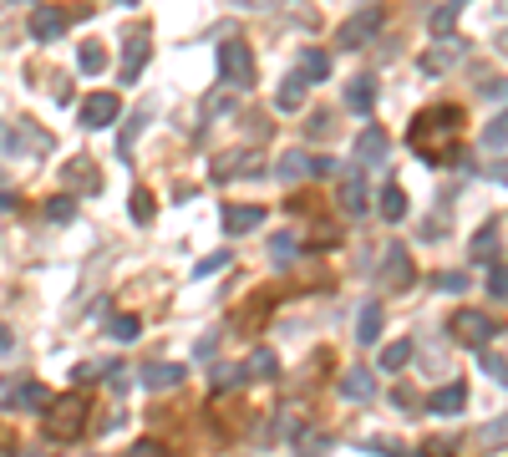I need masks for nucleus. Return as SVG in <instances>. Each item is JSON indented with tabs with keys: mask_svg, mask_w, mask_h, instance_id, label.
<instances>
[{
	"mask_svg": "<svg viewBox=\"0 0 508 457\" xmlns=\"http://www.w3.org/2000/svg\"><path fill=\"white\" fill-rule=\"evenodd\" d=\"M224 265H229V250H224V254H208L204 265H199V275H214V269H224Z\"/></svg>",
	"mask_w": 508,
	"mask_h": 457,
	"instance_id": "obj_40",
	"label": "nucleus"
},
{
	"mask_svg": "<svg viewBox=\"0 0 508 457\" xmlns=\"http://www.w3.org/2000/svg\"><path fill=\"white\" fill-rule=\"evenodd\" d=\"M377 208L386 214V224H402V219H407V193H402L397 183H386V189H381V199H377Z\"/></svg>",
	"mask_w": 508,
	"mask_h": 457,
	"instance_id": "obj_23",
	"label": "nucleus"
},
{
	"mask_svg": "<svg viewBox=\"0 0 508 457\" xmlns=\"http://www.w3.org/2000/svg\"><path fill=\"white\" fill-rule=\"evenodd\" d=\"M381 26H386V11H381V5H361V11H356V16H346V26H341V47H346V51L371 47Z\"/></svg>",
	"mask_w": 508,
	"mask_h": 457,
	"instance_id": "obj_4",
	"label": "nucleus"
},
{
	"mask_svg": "<svg viewBox=\"0 0 508 457\" xmlns=\"http://www.w3.org/2000/svg\"><path fill=\"white\" fill-rule=\"evenodd\" d=\"M77 66H81V72H92V77H97V72L107 66V51H102V41H87V47L77 51Z\"/></svg>",
	"mask_w": 508,
	"mask_h": 457,
	"instance_id": "obj_29",
	"label": "nucleus"
},
{
	"mask_svg": "<svg viewBox=\"0 0 508 457\" xmlns=\"http://www.w3.org/2000/svg\"><path fill=\"white\" fill-rule=\"evenodd\" d=\"M301 77L305 81H326V77H331V56H326V51H305Z\"/></svg>",
	"mask_w": 508,
	"mask_h": 457,
	"instance_id": "obj_25",
	"label": "nucleus"
},
{
	"mask_svg": "<svg viewBox=\"0 0 508 457\" xmlns=\"http://www.w3.org/2000/svg\"><path fill=\"white\" fill-rule=\"evenodd\" d=\"M462 5H468V0H447L443 11L432 16V31H437V36H447V31H453V26H458V16H462Z\"/></svg>",
	"mask_w": 508,
	"mask_h": 457,
	"instance_id": "obj_30",
	"label": "nucleus"
},
{
	"mask_svg": "<svg viewBox=\"0 0 508 457\" xmlns=\"http://www.w3.org/2000/svg\"><path fill=\"white\" fill-rule=\"evenodd\" d=\"M5 148H21V138H16V132H11L5 123H0V153H5Z\"/></svg>",
	"mask_w": 508,
	"mask_h": 457,
	"instance_id": "obj_44",
	"label": "nucleus"
},
{
	"mask_svg": "<svg viewBox=\"0 0 508 457\" xmlns=\"http://www.w3.org/2000/svg\"><path fill=\"white\" fill-rule=\"evenodd\" d=\"M483 148H508V112H498V117L483 127Z\"/></svg>",
	"mask_w": 508,
	"mask_h": 457,
	"instance_id": "obj_33",
	"label": "nucleus"
},
{
	"mask_svg": "<svg viewBox=\"0 0 508 457\" xmlns=\"http://www.w3.org/2000/svg\"><path fill=\"white\" fill-rule=\"evenodd\" d=\"M275 371H280L275 351H254L250 361H244V381H275Z\"/></svg>",
	"mask_w": 508,
	"mask_h": 457,
	"instance_id": "obj_22",
	"label": "nucleus"
},
{
	"mask_svg": "<svg viewBox=\"0 0 508 457\" xmlns=\"http://www.w3.org/2000/svg\"><path fill=\"white\" fill-rule=\"evenodd\" d=\"M143 66H148V36H127V47H123V87H132Z\"/></svg>",
	"mask_w": 508,
	"mask_h": 457,
	"instance_id": "obj_16",
	"label": "nucleus"
},
{
	"mask_svg": "<svg viewBox=\"0 0 508 457\" xmlns=\"http://www.w3.org/2000/svg\"><path fill=\"white\" fill-rule=\"evenodd\" d=\"M239 381H244V366H219V371H214V386H239Z\"/></svg>",
	"mask_w": 508,
	"mask_h": 457,
	"instance_id": "obj_39",
	"label": "nucleus"
},
{
	"mask_svg": "<svg viewBox=\"0 0 508 457\" xmlns=\"http://www.w3.org/2000/svg\"><path fill=\"white\" fill-rule=\"evenodd\" d=\"M138 331H143V326H138V316H112V335H117V341H132Z\"/></svg>",
	"mask_w": 508,
	"mask_h": 457,
	"instance_id": "obj_37",
	"label": "nucleus"
},
{
	"mask_svg": "<svg viewBox=\"0 0 508 457\" xmlns=\"http://www.w3.org/2000/svg\"><path fill=\"white\" fill-rule=\"evenodd\" d=\"M305 87H310V81H305L301 72H295V77H285V81H280V92H275V102H280V112H301V107H305Z\"/></svg>",
	"mask_w": 508,
	"mask_h": 457,
	"instance_id": "obj_21",
	"label": "nucleus"
},
{
	"mask_svg": "<svg viewBox=\"0 0 508 457\" xmlns=\"http://www.w3.org/2000/svg\"><path fill=\"white\" fill-rule=\"evenodd\" d=\"M356 341H361V346H377L381 341V305L377 300L361 305V316H356Z\"/></svg>",
	"mask_w": 508,
	"mask_h": 457,
	"instance_id": "obj_20",
	"label": "nucleus"
},
{
	"mask_svg": "<svg viewBox=\"0 0 508 457\" xmlns=\"http://www.w3.org/2000/svg\"><path fill=\"white\" fill-rule=\"evenodd\" d=\"M462 407H468V386H462V381H447V386H437V392L428 396L432 417H458Z\"/></svg>",
	"mask_w": 508,
	"mask_h": 457,
	"instance_id": "obj_10",
	"label": "nucleus"
},
{
	"mask_svg": "<svg viewBox=\"0 0 508 457\" xmlns=\"http://www.w3.org/2000/svg\"><path fill=\"white\" fill-rule=\"evenodd\" d=\"M498 437H508V422H493L488 432H483V442H498Z\"/></svg>",
	"mask_w": 508,
	"mask_h": 457,
	"instance_id": "obj_45",
	"label": "nucleus"
},
{
	"mask_svg": "<svg viewBox=\"0 0 508 457\" xmlns=\"http://www.w3.org/2000/svg\"><path fill=\"white\" fill-rule=\"evenodd\" d=\"M219 224H224V234H250V229L265 224V208H259V204H224L219 208Z\"/></svg>",
	"mask_w": 508,
	"mask_h": 457,
	"instance_id": "obj_8",
	"label": "nucleus"
},
{
	"mask_svg": "<svg viewBox=\"0 0 508 457\" xmlns=\"http://www.w3.org/2000/svg\"><path fill=\"white\" fill-rule=\"evenodd\" d=\"M41 208H47V219H51V224H72V219H77V204H72V193H56V199H47Z\"/></svg>",
	"mask_w": 508,
	"mask_h": 457,
	"instance_id": "obj_26",
	"label": "nucleus"
},
{
	"mask_svg": "<svg viewBox=\"0 0 508 457\" xmlns=\"http://www.w3.org/2000/svg\"><path fill=\"white\" fill-rule=\"evenodd\" d=\"M417 269H412V254L402 244H386V259H381V290H412Z\"/></svg>",
	"mask_w": 508,
	"mask_h": 457,
	"instance_id": "obj_6",
	"label": "nucleus"
},
{
	"mask_svg": "<svg viewBox=\"0 0 508 457\" xmlns=\"http://www.w3.org/2000/svg\"><path fill=\"white\" fill-rule=\"evenodd\" d=\"M66 26H72V16L56 11V5H36V11H31V36H36V41H56Z\"/></svg>",
	"mask_w": 508,
	"mask_h": 457,
	"instance_id": "obj_11",
	"label": "nucleus"
},
{
	"mask_svg": "<svg viewBox=\"0 0 508 457\" xmlns=\"http://www.w3.org/2000/svg\"><path fill=\"white\" fill-rule=\"evenodd\" d=\"M407 361H412V341H392L381 351V371H402Z\"/></svg>",
	"mask_w": 508,
	"mask_h": 457,
	"instance_id": "obj_27",
	"label": "nucleus"
},
{
	"mask_svg": "<svg viewBox=\"0 0 508 457\" xmlns=\"http://www.w3.org/2000/svg\"><path fill=\"white\" fill-rule=\"evenodd\" d=\"M270 254H275V265H290V259H295V234H275Z\"/></svg>",
	"mask_w": 508,
	"mask_h": 457,
	"instance_id": "obj_34",
	"label": "nucleus"
},
{
	"mask_svg": "<svg viewBox=\"0 0 508 457\" xmlns=\"http://www.w3.org/2000/svg\"><path fill=\"white\" fill-rule=\"evenodd\" d=\"M493 239H498V224H483L473 239V259H483V265H493Z\"/></svg>",
	"mask_w": 508,
	"mask_h": 457,
	"instance_id": "obj_32",
	"label": "nucleus"
},
{
	"mask_svg": "<svg viewBox=\"0 0 508 457\" xmlns=\"http://www.w3.org/2000/svg\"><path fill=\"white\" fill-rule=\"evenodd\" d=\"M153 219H158V204H153L148 189H138L132 193V224H153Z\"/></svg>",
	"mask_w": 508,
	"mask_h": 457,
	"instance_id": "obj_31",
	"label": "nucleus"
},
{
	"mask_svg": "<svg viewBox=\"0 0 508 457\" xmlns=\"http://www.w3.org/2000/svg\"><path fill=\"white\" fill-rule=\"evenodd\" d=\"M371 107H377V81H371V77H356V81L346 87V112L366 117Z\"/></svg>",
	"mask_w": 508,
	"mask_h": 457,
	"instance_id": "obj_19",
	"label": "nucleus"
},
{
	"mask_svg": "<svg viewBox=\"0 0 508 457\" xmlns=\"http://www.w3.org/2000/svg\"><path fill=\"white\" fill-rule=\"evenodd\" d=\"M259 163H265V153L244 148V153H229V158L214 163V178H254L259 173Z\"/></svg>",
	"mask_w": 508,
	"mask_h": 457,
	"instance_id": "obj_12",
	"label": "nucleus"
},
{
	"mask_svg": "<svg viewBox=\"0 0 508 457\" xmlns=\"http://www.w3.org/2000/svg\"><path fill=\"white\" fill-rule=\"evenodd\" d=\"M275 173L285 178V183H301V178L310 173V158H305V148H290L285 158L275 163Z\"/></svg>",
	"mask_w": 508,
	"mask_h": 457,
	"instance_id": "obj_24",
	"label": "nucleus"
},
{
	"mask_svg": "<svg viewBox=\"0 0 508 457\" xmlns=\"http://www.w3.org/2000/svg\"><path fill=\"white\" fill-rule=\"evenodd\" d=\"M498 331H504V326H498L493 316H483V310H462V316H453V335H458L462 346H473V351L493 346Z\"/></svg>",
	"mask_w": 508,
	"mask_h": 457,
	"instance_id": "obj_5",
	"label": "nucleus"
},
{
	"mask_svg": "<svg viewBox=\"0 0 508 457\" xmlns=\"http://www.w3.org/2000/svg\"><path fill=\"white\" fill-rule=\"evenodd\" d=\"M458 127H462L458 107H428V112H417L412 117L407 142H412L417 158H428V163H458V153H462Z\"/></svg>",
	"mask_w": 508,
	"mask_h": 457,
	"instance_id": "obj_1",
	"label": "nucleus"
},
{
	"mask_svg": "<svg viewBox=\"0 0 508 457\" xmlns=\"http://www.w3.org/2000/svg\"><path fill=\"white\" fill-rule=\"evenodd\" d=\"M81 427H87V402H81V396L51 402V417H47V437L51 442H77Z\"/></svg>",
	"mask_w": 508,
	"mask_h": 457,
	"instance_id": "obj_3",
	"label": "nucleus"
},
{
	"mask_svg": "<svg viewBox=\"0 0 508 457\" xmlns=\"http://www.w3.org/2000/svg\"><path fill=\"white\" fill-rule=\"evenodd\" d=\"M447 234V219H432V224H422V239H443Z\"/></svg>",
	"mask_w": 508,
	"mask_h": 457,
	"instance_id": "obj_42",
	"label": "nucleus"
},
{
	"mask_svg": "<svg viewBox=\"0 0 508 457\" xmlns=\"http://www.w3.org/2000/svg\"><path fill=\"white\" fill-rule=\"evenodd\" d=\"M310 173H316V178H331L335 163H331V158H310Z\"/></svg>",
	"mask_w": 508,
	"mask_h": 457,
	"instance_id": "obj_41",
	"label": "nucleus"
},
{
	"mask_svg": "<svg viewBox=\"0 0 508 457\" xmlns=\"http://www.w3.org/2000/svg\"><path fill=\"white\" fill-rule=\"evenodd\" d=\"M488 178H493V183H504V189H508V158H504V163H493V168H488Z\"/></svg>",
	"mask_w": 508,
	"mask_h": 457,
	"instance_id": "obj_43",
	"label": "nucleus"
},
{
	"mask_svg": "<svg viewBox=\"0 0 508 457\" xmlns=\"http://www.w3.org/2000/svg\"><path fill=\"white\" fill-rule=\"evenodd\" d=\"M112 5H138V0H112Z\"/></svg>",
	"mask_w": 508,
	"mask_h": 457,
	"instance_id": "obj_47",
	"label": "nucleus"
},
{
	"mask_svg": "<svg viewBox=\"0 0 508 457\" xmlns=\"http://www.w3.org/2000/svg\"><path fill=\"white\" fill-rule=\"evenodd\" d=\"M51 386H41V381H26V386H16V396H11V407L16 411H51Z\"/></svg>",
	"mask_w": 508,
	"mask_h": 457,
	"instance_id": "obj_14",
	"label": "nucleus"
},
{
	"mask_svg": "<svg viewBox=\"0 0 508 457\" xmlns=\"http://www.w3.org/2000/svg\"><path fill=\"white\" fill-rule=\"evenodd\" d=\"M483 371H488V377L498 381V386H508V361H504V356H493L488 346H483Z\"/></svg>",
	"mask_w": 508,
	"mask_h": 457,
	"instance_id": "obj_35",
	"label": "nucleus"
},
{
	"mask_svg": "<svg viewBox=\"0 0 508 457\" xmlns=\"http://www.w3.org/2000/svg\"><path fill=\"white\" fill-rule=\"evenodd\" d=\"M453 62H458V41H443V51L422 56V72H432V77H437V72H447Z\"/></svg>",
	"mask_w": 508,
	"mask_h": 457,
	"instance_id": "obj_28",
	"label": "nucleus"
},
{
	"mask_svg": "<svg viewBox=\"0 0 508 457\" xmlns=\"http://www.w3.org/2000/svg\"><path fill=\"white\" fill-rule=\"evenodd\" d=\"M432 284H437V290H462L468 275H462V269H443V275H432Z\"/></svg>",
	"mask_w": 508,
	"mask_h": 457,
	"instance_id": "obj_38",
	"label": "nucleus"
},
{
	"mask_svg": "<svg viewBox=\"0 0 508 457\" xmlns=\"http://www.w3.org/2000/svg\"><path fill=\"white\" fill-rule=\"evenodd\" d=\"M189 377L178 361H158V366H143V386L148 392H168V386H178V381Z\"/></svg>",
	"mask_w": 508,
	"mask_h": 457,
	"instance_id": "obj_17",
	"label": "nucleus"
},
{
	"mask_svg": "<svg viewBox=\"0 0 508 457\" xmlns=\"http://www.w3.org/2000/svg\"><path fill=\"white\" fill-rule=\"evenodd\" d=\"M66 189H77V193H97L102 189V173H97L87 158H72L66 163Z\"/></svg>",
	"mask_w": 508,
	"mask_h": 457,
	"instance_id": "obj_18",
	"label": "nucleus"
},
{
	"mask_svg": "<svg viewBox=\"0 0 508 457\" xmlns=\"http://www.w3.org/2000/svg\"><path fill=\"white\" fill-rule=\"evenodd\" d=\"M356 163H361V168H381V163H386V127H361Z\"/></svg>",
	"mask_w": 508,
	"mask_h": 457,
	"instance_id": "obj_9",
	"label": "nucleus"
},
{
	"mask_svg": "<svg viewBox=\"0 0 508 457\" xmlns=\"http://www.w3.org/2000/svg\"><path fill=\"white\" fill-rule=\"evenodd\" d=\"M219 77H224V87H234V92H250L254 87V51L244 47L239 36L219 41Z\"/></svg>",
	"mask_w": 508,
	"mask_h": 457,
	"instance_id": "obj_2",
	"label": "nucleus"
},
{
	"mask_svg": "<svg viewBox=\"0 0 508 457\" xmlns=\"http://www.w3.org/2000/svg\"><path fill=\"white\" fill-rule=\"evenodd\" d=\"M117 112H123V97L117 92H92L87 102H81V127L102 132L107 123H117Z\"/></svg>",
	"mask_w": 508,
	"mask_h": 457,
	"instance_id": "obj_7",
	"label": "nucleus"
},
{
	"mask_svg": "<svg viewBox=\"0 0 508 457\" xmlns=\"http://www.w3.org/2000/svg\"><path fill=\"white\" fill-rule=\"evenodd\" d=\"M371 199H366V183H361V173H346L341 178V214L346 219H361V214H371Z\"/></svg>",
	"mask_w": 508,
	"mask_h": 457,
	"instance_id": "obj_13",
	"label": "nucleus"
},
{
	"mask_svg": "<svg viewBox=\"0 0 508 457\" xmlns=\"http://www.w3.org/2000/svg\"><path fill=\"white\" fill-rule=\"evenodd\" d=\"M341 396H346V402H371V396H377V377L361 371V366H351L346 377H341Z\"/></svg>",
	"mask_w": 508,
	"mask_h": 457,
	"instance_id": "obj_15",
	"label": "nucleus"
},
{
	"mask_svg": "<svg viewBox=\"0 0 508 457\" xmlns=\"http://www.w3.org/2000/svg\"><path fill=\"white\" fill-rule=\"evenodd\" d=\"M488 295L493 300H508V265H493L488 269Z\"/></svg>",
	"mask_w": 508,
	"mask_h": 457,
	"instance_id": "obj_36",
	"label": "nucleus"
},
{
	"mask_svg": "<svg viewBox=\"0 0 508 457\" xmlns=\"http://www.w3.org/2000/svg\"><path fill=\"white\" fill-rule=\"evenodd\" d=\"M16 346V341H11V331H5V326H0V351H11Z\"/></svg>",
	"mask_w": 508,
	"mask_h": 457,
	"instance_id": "obj_46",
	"label": "nucleus"
}]
</instances>
